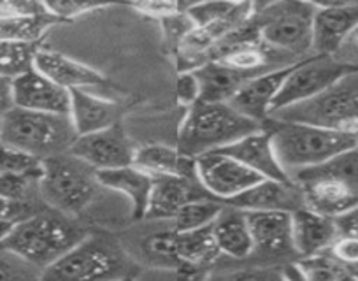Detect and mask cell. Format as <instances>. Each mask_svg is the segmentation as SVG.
Returning a JSON list of instances; mask_svg holds the SVG:
<instances>
[{"label":"cell","mask_w":358,"mask_h":281,"mask_svg":"<svg viewBox=\"0 0 358 281\" xmlns=\"http://www.w3.org/2000/svg\"><path fill=\"white\" fill-rule=\"evenodd\" d=\"M41 199L90 231L122 232L134 224L129 202L106 188L99 173L71 152L43 162Z\"/></svg>","instance_id":"obj_1"},{"label":"cell","mask_w":358,"mask_h":281,"mask_svg":"<svg viewBox=\"0 0 358 281\" xmlns=\"http://www.w3.org/2000/svg\"><path fill=\"white\" fill-rule=\"evenodd\" d=\"M132 262L116 232L90 231L71 252L43 271L41 281H118L136 278Z\"/></svg>","instance_id":"obj_2"},{"label":"cell","mask_w":358,"mask_h":281,"mask_svg":"<svg viewBox=\"0 0 358 281\" xmlns=\"http://www.w3.org/2000/svg\"><path fill=\"white\" fill-rule=\"evenodd\" d=\"M88 232L81 222L46 206L16 224L0 245L44 271L71 252Z\"/></svg>","instance_id":"obj_3"},{"label":"cell","mask_w":358,"mask_h":281,"mask_svg":"<svg viewBox=\"0 0 358 281\" xmlns=\"http://www.w3.org/2000/svg\"><path fill=\"white\" fill-rule=\"evenodd\" d=\"M264 129L246 118L229 102H197L185 115L178 130L176 148L190 159L220 152L243 137Z\"/></svg>","instance_id":"obj_4"},{"label":"cell","mask_w":358,"mask_h":281,"mask_svg":"<svg viewBox=\"0 0 358 281\" xmlns=\"http://www.w3.org/2000/svg\"><path fill=\"white\" fill-rule=\"evenodd\" d=\"M262 127L271 132L276 155L288 174L313 169L330 162L341 153L358 146V139L306 123L268 118Z\"/></svg>","instance_id":"obj_5"},{"label":"cell","mask_w":358,"mask_h":281,"mask_svg":"<svg viewBox=\"0 0 358 281\" xmlns=\"http://www.w3.org/2000/svg\"><path fill=\"white\" fill-rule=\"evenodd\" d=\"M78 139L71 116L36 113L9 106L0 118V143L44 162L71 152Z\"/></svg>","instance_id":"obj_6"},{"label":"cell","mask_w":358,"mask_h":281,"mask_svg":"<svg viewBox=\"0 0 358 281\" xmlns=\"http://www.w3.org/2000/svg\"><path fill=\"white\" fill-rule=\"evenodd\" d=\"M315 2H273L257 4L253 23L262 43L281 57L302 60L313 55Z\"/></svg>","instance_id":"obj_7"},{"label":"cell","mask_w":358,"mask_h":281,"mask_svg":"<svg viewBox=\"0 0 358 281\" xmlns=\"http://www.w3.org/2000/svg\"><path fill=\"white\" fill-rule=\"evenodd\" d=\"M271 118L322 127L358 139V71H350L320 95L273 113Z\"/></svg>","instance_id":"obj_8"},{"label":"cell","mask_w":358,"mask_h":281,"mask_svg":"<svg viewBox=\"0 0 358 281\" xmlns=\"http://www.w3.org/2000/svg\"><path fill=\"white\" fill-rule=\"evenodd\" d=\"M118 236L139 271L181 266L178 253L179 232L172 222L141 220L118 232Z\"/></svg>","instance_id":"obj_9"},{"label":"cell","mask_w":358,"mask_h":281,"mask_svg":"<svg viewBox=\"0 0 358 281\" xmlns=\"http://www.w3.org/2000/svg\"><path fill=\"white\" fill-rule=\"evenodd\" d=\"M248 222L253 239V252L246 264L287 266L299 260L292 236V213L258 211L248 213Z\"/></svg>","instance_id":"obj_10"},{"label":"cell","mask_w":358,"mask_h":281,"mask_svg":"<svg viewBox=\"0 0 358 281\" xmlns=\"http://www.w3.org/2000/svg\"><path fill=\"white\" fill-rule=\"evenodd\" d=\"M350 71H353V69L339 64L334 57L311 55L308 58H302L295 64L294 71L285 81L283 88H281L280 95L273 106V113L316 97Z\"/></svg>","instance_id":"obj_11"},{"label":"cell","mask_w":358,"mask_h":281,"mask_svg":"<svg viewBox=\"0 0 358 281\" xmlns=\"http://www.w3.org/2000/svg\"><path fill=\"white\" fill-rule=\"evenodd\" d=\"M292 181L302 190L306 208L332 220H339L358 206V192L320 167L299 171L292 174Z\"/></svg>","instance_id":"obj_12"},{"label":"cell","mask_w":358,"mask_h":281,"mask_svg":"<svg viewBox=\"0 0 358 281\" xmlns=\"http://www.w3.org/2000/svg\"><path fill=\"white\" fill-rule=\"evenodd\" d=\"M137 146L139 145H136L127 130L116 123L109 129L79 136L72 145L71 153L94 167L97 173H102L134 166Z\"/></svg>","instance_id":"obj_13"},{"label":"cell","mask_w":358,"mask_h":281,"mask_svg":"<svg viewBox=\"0 0 358 281\" xmlns=\"http://www.w3.org/2000/svg\"><path fill=\"white\" fill-rule=\"evenodd\" d=\"M195 171L202 188L223 204L239 197L248 188L262 181L258 174L223 152H211L197 157Z\"/></svg>","instance_id":"obj_14"},{"label":"cell","mask_w":358,"mask_h":281,"mask_svg":"<svg viewBox=\"0 0 358 281\" xmlns=\"http://www.w3.org/2000/svg\"><path fill=\"white\" fill-rule=\"evenodd\" d=\"M297 62H295V64H297ZM295 64L271 69V71H265V73H260L257 74V76L250 78V80L236 92V95L230 99L229 104L232 106L236 111H239L241 115L246 116V118L264 125V123L271 118L274 102H276L278 95H280L287 78L290 76V73L294 71Z\"/></svg>","instance_id":"obj_15"},{"label":"cell","mask_w":358,"mask_h":281,"mask_svg":"<svg viewBox=\"0 0 358 281\" xmlns=\"http://www.w3.org/2000/svg\"><path fill=\"white\" fill-rule=\"evenodd\" d=\"M11 106L27 111L69 116L71 92L58 87L34 67L11 81Z\"/></svg>","instance_id":"obj_16"},{"label":"cell","mask_w":358,"mask_h":281,"mask_svg":"<svg viewBox=\"0 0 358 281\" xmlns=\"http://www.w3.org/2000/svg\"><path fill=\"white\" fill-rule=\"evenodd\" d=\"M358 25V2L316 4L313 20V55L334 57Z\"/></svg>","instance_id":"obj_17"},{"label":"cell","mask_w":358,"mask_h":281,"mask_svg":"<svg viewBox=\"0 0 358 281\" xmlns=\"http://www.w3.org/2000/svg\"><path fill=\"white\" fill-rule=\"evenodd\" d=\"M55 23L43 2H0V41L39 44Z\"/></svg>","instance_id":"obj_18"},{"label":"cell","mask_w":358,"mask_h":281,"mask_svg":"<svg viewBox=\"0 0 358 281\" xmlns=\"http://www.w3.org/2000/svg\"><path fill=\"white\" fill-rule=\"evenodd\" d=\"M211 232L223 255V264L220 269L234 264L248 262L253 252V239H251L246 211L225 204L211 224Z\"/></svg>","instance_id":"obj_19"},{"label":"cell","mask_w":358,"mask_h":281,"mask_svg":"<svg viewBox=\"0 0 358 281\" xmlns=\"http://www.w3.org/2000/svg\"><path fill=\"white\" fill-rule=\"evenodd\" d=\"M34 67L41 74L50 78L58 87L65 88L69 92L90 90V88L104 87L108 83V80L102 76L101 71H97L95 67H90L83 62L65 57L58 51L46 50L43 46L36 53Z\"/></svg>","instance_id":"obj_20"},{"label":"cell","mask_w":358,"mask_h":281,"mask_svg":"<svg viewBox=\"0 0 358 281\" xmlns=\"http://www.w3.org/2000/svg\"><path fill=\"white\" fill-rule=\"evenodd\" d=\"M220 152L239 160L243 166L258 174L262 180L283 181V183L292 181L290 174L283 169V166L278 160L276 150L273 145V136L265 127L243 137L234 145L227 146L225 150H220Z\"/></svg>","instance_id":"obj_21"},{"label":"cell","mask_w":358,"mask_h":281,"mask_svg":"<svg viewBox=\"0 0 358 281\" xmlns=\"http://www.w3.org/2000/svg\"><path fill=\"white\" fill-rule=\"evenodd\" d=\"M208 197L211 195L202 188L199 180L179 176L153 178V188L144 220L171 222L183 206Z\"/></svg>","instance_id":"obj_22"},{"label":"cell","mask_w":358,"mask_h":281,"mask_svg":"<svg viewBox=\"0 0 358 281\" xmlns=\"http://www.w3.org/2000/svg\"><path fill=\"white\" fill-rule=\"evenodd\" d=\"M246 213H258V211H285L294 213L297 209L306 208L304 195L294 181H274L262 180L251 188H248L239 197L227 202Z\"/></svg>","instance_id":"obj_23"},{"label":"cell","mask_w":358,"mask_h":281,"mask_svg":"<svg viewBox=\"0 0 358 281\" xmlns=\"http://www.w3.org/2000/svg\"><path fill=\"white\" fill-rule=\"evenodd\" d=\"M337 222L316 213L309 208L297 209L292 213V236L297 259L322 255L339 238Z\"/></svg>","instance_id":"obj_24"},{"label":"cell","mask_w":358,"mask_h":281,"mask_svg":"<svg viewBox=\"0 0 358 281\" xmlns=\"http://www.w3.org/2000/svg\"><path fill=\"white\" fill-rule=\"evenodd\" d=\"M71 122L79 136L94 134L120 123V106L90 90L71 92Z\"/></svg>","instance_id":"obj_25"},{"label":"cell","mask_w":358,"mask_h":281,"mask_svg":"<svg viewBox=\"0 0 358 281\" xmlns=\"http://www.w3.org/2000/svg\"><path fill=\"white\" fill-rule=\"evenodd\" d=\"M99 180L106 188L129 202L134 224L144 220L148 204H150L151 188H153V178L150 174L137 169L136 166H129L123 169L102 171L99 173Z\"/></svg>","instance_id":"obj_26"},{"label":"cell","mask_w":358,"mask_h":281,"mask_svg":"<svg viewBox=\"0 0 358 281\" xmlns=\"http://www.w3.org/2000/svg\"><path fill=\"white\" fill-rule=\"evenodd\" d=\"M134 166L144 171L151 178L179 176L197 180L195 171V159L183 155L178 148L162 143H150V145L137 146Z\"/></svg>","instance_id":"obj_27"},{"label":"cell","mask_w":358,"mask_h":281,"mask_svg":"<svg viewBox=\"0 0 358 281\" xmlns=\"http://www.w3.org/2000/svg\"><path fill=\"white\" fill-rule=\"evenodd\" d=\"M179 264L215 273L223 264V255L213 238L211 225L190 232H179Z\"/></svg>","instance_id":"obj_28"},{"label":"cell","mask_w":358,"mask_h":281,"mask_svg":"<svg viewBox=\"0 0 358 281\" xmlns=\"http://www.w3.org/2000/svg\"><path fill=\"white\" fill-rule=\"evenodd\" d=\"M202 87V102H229L250 78L223 67L218 62H209L195 71Z\"/></svg>","instance_id":"obj_29"},{"label":"cell","mask_w":358,"mask_h":281,"mask_svg":"<svg viewBox=\"0 0 358 281\" xmlns=\"http://www.w3.org/2000/svg\"><path fill=\"white\" fill-rule=\"evenodd\" d=\"M223 206L225 204L216 199H199V201L183 206L171 222L178 232H190L209 227L216 220Z\"/></svg>","instance_id":"obj_30"},{"label":"cell","mask_w":358,"mask_h":281,"mask_svg":"<svg viewBox=\"0 0 358 281\" xmlns=\"http://www.w3.org/2000/svg\"><path fill=\"white\" fill-rule=\"evenodd\" d=\"M39 48L41 44L0 41V78L13 81L34 69L36 53Z\"/></svg>","instance_id":"obj_31"},{"label":"cell","mask_w":358,"mask_h":281,"mask_svg":"<svg viewBox=\"0 0 358 281\" xmlns=\"http://www.w3.org/2000/svg\"><path fill=\"white\" fill-rule=\"evenodd\" d=\"M41 174H0V197L13 202H25V204H44L41 199Z\"/></svg>","instance_id":"obj_32"},{"label":"cell","mask_w":358,"mask_h":281,"mask_svg":"<svg viewBox=\"0 0 358 281\" xmlns=\"http://www.w3.org/2000/svg\"><path fill=\"white\" fill-rule=\"evenodd\" d=\"M208 281H287L283 266L234 264L209 274Z\"/></svg>","instance_id":"obj_33"},{"label":"cell","mask_w":358,"mask_h":281,"mask_svg":"<svg viewBox=\"0 0 358 281\" xmlns=\"http://www.w3.org/2000/svg\"><path fill=\"white\" fill-rule=\"evenodd\" d=\"M241 2H199V4L185 6V16L190 20L195 29L218 25L229 20L237 11Z\"/></svg>","instance_id":"obj_34"},{"label":"cell","mask_w":358,"mask_h":281,"mask_svg":"<svg viewBox=\"0 0 358 281\" xmlns=\"http://www.w3.org/2000/svg\"><path fill=\"white\" fill-rule=\"evenodd\" d=\"M43 271L0 245V281H41Z\"/></svg>","instance_id":"obj_35"},{"label":"cell","mask_w":358,"mask_h":281,"mask_svg":"<svg viewBox=\"0 0 358 281\" xmlns=\"http://www.w3.org/2000/svg\"><path fill=\"white\" fill-rule=\"evenodd\" d=\"M46 208V204H25L0 197V243L4 241L16 224Z\"/></svg>","instance_id":"obj_36"},{"label":"cell","mask_w":358,"mask_h":281,"mask_svg":"<svg viewBox=\"0 0 358 281\" xmlns=\"http://www.w3.org/2000/svg\"><path fill=\"white\" fill-rule=\"evenodd\" d=\"M41 169H43V162L13 146L0 143V174L39 173Z\"/></svg>","instance_id":"obj_37"},{"label":"cell","mask_w":358,"mask_h":281,"mask_svg":"<svg viewBox=\"0 0 358 281\" xmlns=\"http://www.w3.org/2000/svg\"><path fill=\"white\" fill-rule=\"evenodd\" d=\"M208 271L190 266H176L169 269H143L136 274L137 281H208Z\"/></svg>","instance_id":"obj_38"},{"label":"cell","mask_w":358,"mask_h":281,"mask_svg":"<svg viewBox=\"0 0 358 281\" xmlns=\"http://www.w3.org/2000/svg\"><path fill=\"white\" fill-rule=\"evenodd\" d=\"M334 260L341 264L346 271H350L358 280V236L357 234H339L329 252Z\"/></svg>","instance_id":"obj_39"},{"label":"cell","mask_w":358,"mask_h":281,"mask_svg":"<svg viewBox=\"0 0 358 281\" xmlns=\"http://www.w3.org/2000/svg\"><path fill=\"white\" fill-rule=\"evenodd\" d=\"M46 11L58 22L62 20H74L92 11H99L108 8V4H97V2H71V0H60V2H43Z\"/></svg>","instance_id":"obj_40"},{"label":"cell","mask_w":358,"mask_h":281,"mask_svg":"<svg viewBox=\"0 0 358 281\" xmlns=\"http://www.w3.org/2000/svg\"><path fill=\"white\" fill-rule=\"evenodd\" d=\"M176 99L187 109L194 108L197 102L202 101V87L195 71L179 73L176 80Z\"/></svg>","instance_id":"obj_41"},{"label":"cell","mask_w":358,"mask_h":281,"mask_svg":"<svg viewBox=\"0 0 358 281\" xmlns=\"http://www.w3.org/2000/svg\"><path fill=\"white\" fill-rule=\"evenodd\" d=\"M132 8L136 9L137 13H141L143 16L160 20V22L176 18V16L183 15L185 13L183 4L171 2V0H144V2L132 4Z\"/></svg>","instance_id":"obj_42"},{"label":"cell","mask_w":358,"mask_h":281,"mask_svg":"<svg viewBox=\"0 0 358 281\" xmlns=\"http://www.w3.org/2000/svg\"><path fill=\"white\" fill-rule=\"evenodd\" d=\"M339 64L346 65V67L358 71V25L355 27L353 32L346 37V41L343 43V46L339 48L336 55H334Z\"/></svg>","instance_id":"obj_43"},{"label":"cell","mask_w":358,"mask_h":281,"mask_svg":"<svg viewBox=\"0 0 358 281\" xmlns=\"http://www.w3.org/2000/svg\"><path fill=\"white\" fill-rule=\"evenodd\" d=\"M337 222V227H339L341 234H357L358 236V206L355 209H351L350 213L341 217Z\"/></svg>","instance_id":"obj_44"},{"label":"cell","mask_w":358,"mask_h":281,"mask_svg":"<svg viewBox=\"0 0 358 281\" xmlns=\"http://www.w3.org/2000/svg\"><path fill=\"white\" fill-rule=\"evenodd\" d=\"M0 101H11V81L0 78Z\"/></svg>","instance_id":"obj_45"},{"label":"cell","mask_w":358,"mask_h":281,"mask_svg":"<svg viewBox=\"0 0 358 281\" xmlns=\"http://www.w3.org/2000/svg\"><path fill=\"white\" fill-rule=\"evenodd\" d=\"M9 106H11V101H0V118L4 116V113L8 111Z\"/></svg>","instance_id":"obj_46"},{"label":"cell","mask_w":358,"mask_h":281,"mask_svg":"<svg viewBox=\"0 0 358 281\" xmlns=\"http://www.w3.org/2000/svg\"><path fill=\"white\" fill-rule=\"evenodd\" d=\"M118 281H137L136 278H125V280H118Z\"/></svg>","instance_id":"obj_47"}]
</instances>
